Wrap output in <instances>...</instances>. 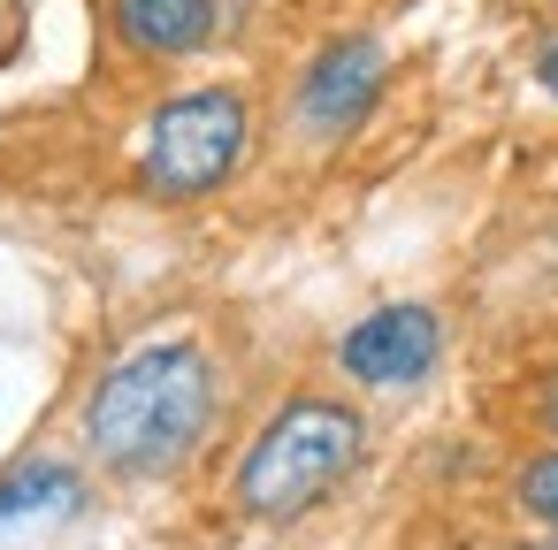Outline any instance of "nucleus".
Returning a JSON list of instances; mask_svg holds the SVG:
<instances>
[{"label":"nucleus","mask_w":558,"mask_h":550,"mask_svg":"<svg viewBox=\"0 0 558 550\" xmlns=\"http://www.w3.org/2000/svg\"><path fill=\"white\" fill-rule=\"evenodd\" d=\"M215 420V367L199 344H146L131 352L85 405V436L116 474L177 466Z\"/></svg>","instance_id":"1"},{"label":"nucleus","mask_w":558,"mask_h":550,"mask_svg":"<svg viewBox=\"0 0 558 550\" xmlns=\"http://www.w3.org/2000/svg\"><path fill=\"white\" fill-rule=\"evenodd\" d=\"M367 451V420L344 398H291L238 466V512L245 520H299L314 512Z\"/></svg>","instance_id":"2"},{"label":"nucleus","mask_w":558,"mask_h":550,"mask_svg":"<svg viewBox=\"0 0 558 550\" xmlns=\"http://www.w3.org/2000/svg\"><path fill=\"white\" fill-rule=\"evenodd\" d=\"M245 138H253L245 93H230V85L177 93V100H161L154 123H146L138 176H146L154 199H199V192H215V184L245 161Z\"/></svg>","instance_id":"3"},{"label":"nucleus","mask_w":558,"mask_h":550,"mask_svg":"<svg viewBox=\"0 0 558 550\" xmlns=\"http://www.w3.org/2000/svg\"><path fill=\"white\" fill-rule=\"evenodd\" d=\"M436 344H444V329H436L428 306H383V314H367V321L337 344V359H344L352 382L390 390V382L428 375V367H436Z\"/></svg>","instance_id":"4"},{"label":"nucleus","mask_w":558,"mask_h":550,"mask_svg":"<svg viewBox=\"0 0 558 550\" xmlns=\"http://www.w3.org/2000/svg\"><path fill=\"white\" fill-rule=\"evenodd\" d=\"M375 93H383V47H375V39H337V47H322L314 70L299 77V115H306V131L344 138V131L375 108Z\"/></svg>","instance_id":"5"},{"label":"nucleus","mask_w":558,"mask_h":550,"mask_svg":"<svg viewBox=\"0 0 558 550\" xmlns=\"http://www.w3.org/2000/svg\"><path fill=\"white\" fill-rule=\"evenodd\" d=\"M116 32L154 62H184L215 47V0H116Z\"/></svg>","instance_id":"6"},{"label":"nucleus","mask_w":558,"mask_h":550,"mask_svg":"<svg viewBox=\"0 0 558 550\" xmlns=\"http://www.w3.org/2000/svg\"><path fill=\"white\" fill-rule=\"evenodd\" d=\"M77 504V474L54 466V459H32L16 466L9 481H0V527H16V520H54Z\"/></svg>","instance_id":"7"},{"label":"nucleus","mask_w":558,"mask_h":550,"mask_svg":"<svg viewBox=\"0 0 558 550\" xmlns=\"http://www.w3.org/2000/svg\"><path fill=\"white\" fill-rule=\"evenodd\" d=\"M520 512L558 535V451H535V459L520 466Z\"/></svg>","instance_id":"8"},{"label":"nucleus","mask_w":558,"mask_h":550,"mask_svg":"<svg viewBox=\"0 0 558 550\" xmlns=\"http://www.w3.org/2000/svg\"><path fill=\"white\" fill-rule=\"evenodd\" d=\"M535 413H543V428H550V436H558V375H550V382H543V405H535Z\"/></svg>","instance_id":"9"},{"label":"nucleus","mask_w":558,"mask_h":550,"mask_svg":"<svg viewBox=\"0 0 558 550\" xmlns=\"http://www.w3.org/2000/svg\"><path fill=\"white\" fill-rule=\"evenodd\" d=\"M535 70H543V85H550V93H558V39H550V47H543V62H535Z\"/></svg>","instance_id":"10"},{"label":"nucleus","mask_w":558,"mask_h":550,"mask_svg":"<svg viewBox=\"0 0 558 550\" xmlns=\"http://www.w3.org/2000/svg\"><path fill=\"white\" fill-rule=\"evenodd\" d=\"M527 550H558V535H550V542H527Z\"/></svg>","instance_id":"11"}]
</instances>
